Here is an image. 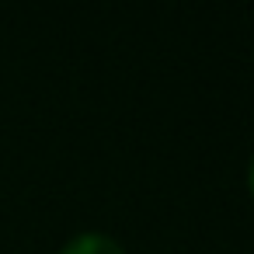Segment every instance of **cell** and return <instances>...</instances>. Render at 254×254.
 <instances>
[{
  "mask_svg": "<svg viewBox=\"0 0 254 254\" xmlns=\"http://www.w3.org/2000/svg\"><path fill=\"white\" fill-rule=\"evenodd\" d=\"M60 254H126V247H122L115 237H108V233L84 230V233L70 237V240L60 247Z\"/></svg>",
  "mask_w": 254,
  "mask_h": 254,
  "instance_id": "6da1fadb",
  "label": "cell"
},
{
  "mask_svg": "<svg viewBox=\"0 0 254 254\" xmlns=\"http://www.w3.org/2000/svg\"><path fill=\"white\" fill-rule=\"evenodd\" d=\"M244 181H247V195H251V202H254V153H251V160H247V174H244Z\"/></svg>",
  "mask_w": 254,
  "mask_h": 254,
  "instance_id": "7a4b0ae2",
  "label": "cell"
}]
</instances>
